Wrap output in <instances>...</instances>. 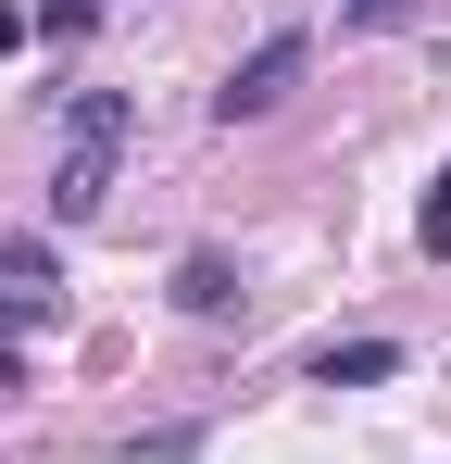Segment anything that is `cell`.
<instances>
[{
	"mask_svg": "<svg viewBox=\"0 0 451 464\" xmlns=\"http://www.w3.org/2000/svg\"><path fill=\"white\" fill-rule=\"evenodd\" d=\"M176 314H238V264L226 251H176Z\"/></svg>",
	"mask_w": 451,
	"mask_h": 464,
	"instance_id": "cell-4",
	"label": "cell"
},
{
	"mask_svg": "<svg viewBox=\"0 0 451 464\" xmlns=\"http://www.w3.org/2000/svg\"><path fill=\"white\" fill-rule=\"evenodd\" d=\"M13 51H25V13H13V0H0V63H13Z\"/></svg>",
	"mask_w": 451,
	"mask_h": 464,
	"instance_id": "cell-8",
	"label": "cell"
},
{
	"mask_svg": "<svg viewBox=\"0 0 451 464\" xmlns=\"http://www.w3.org/2000/svg\"><path fill=\"white\" fill-rule=\"evenodd\" d=\"M301 76H313V38H301V25H276L264 51H238V63H226L214 113H226V126H264V113H276V101H289Z\"/></svg>",
	"mask_w": 451,
	"mask_h": 464,
	"instance_id": "cell-2",
	"label": "cell"
},
{
	"mask_svg": "<svg viewBox=\"0 0 451 464\" xmlns=\"http://www.w3.org/2000/svg\"><path fill=\"white\" fill-rule=\"evenodd\" d=\"M25 326H51V289H25V276H13V289H0V352H13Z\"/></svg>",
	"mask_w": 451,
	"mask_h": 464,
	"instance_id": "cell-5",
	"label": "cell"
},
{
	"mask_svg": "<svg viewBox=\"0 0 451 464\" xmlns=\"http://www.w3.org/2000/svg\"><path fill=\"white\" fill-rule=\"evenodd\" d=\"M376 377H401V339H326L313 352V389H376Z\"/></svg>",
	"mask_w": 451,
	"mask_h": 464,
	"instance_id": "cell-3",
	"label": "cell"
},
{
	"mask_svg": "<svg viewBox=\"0 0 451 464\" xmlns=\"http://www.w3.org/2000/svg\"><path fill=\"white\" fill-rule=\"evenodd\" d=\"M401 13H414V0H339V25H351V38H376V25H401Z\"/></svg>",
	"mask_w": 451,
	"mask_h": 464,
	"instance_id": "cell-6",
	"label": "cell"
},
{
	"mask_svg": "<svg viewBox=\"0 0 451 464\" xmlns=\"http://www.w3.org/2000/svg\"><path fill=\"white\" fill-rule=\"evenodd\" d=\"M126 139H139V101L126 88H75L63 101V163H51V227H88L126 176Z\"/></svg>",
	"mask_w": 451,
	"mask_h": 464,
	"instance_id": "cell-1",
	"label": "cell"
},
{
	"mask_svg": "<svg viewBox=\"0 0 451 464\" xmlns=\"http://www.w3.org/2000/svg\"><path fill=\"white\" fill-rule=\"evenodd\" d=\"M88 13H101V0H88Z\"/></svg>",
	"mask_w": 451,
	"mask_h": 464,
	"instance_id": "cell-9",
	"label": "cell"
},
{
	"mask_svg": "<svg viewBox=\"0 0 451 464\" xmlns=\"http://www.w3.org/2000/svg\"><path fill=\"white\" fill-rule=\"evenodd\" d=\"M427 251H451V163H439V188H427Z\"/></svg>",
	"mask_w": 451,
	"mask_h": 464,
	"instance_id": "cell-7",
	"label": "cell"
}]
</instances>
